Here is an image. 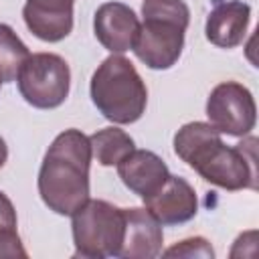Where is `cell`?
Wrapping results in <instances>:
<instances>
[{
  "mask_svg": "<svg viewBox=\"0 0 259 259\" xmlns=\"http://www.w3.org/2000/svg\"><path fill=\"white\" fill-rule=\"evenodd\" d=\"M257 138H247L235 148L221 140V132L204 121H190L174 136V152L206 182L225 190L257 188Z\"/></svg>",
  "mask_w": 259,
  "mask_h": 259,
  "instance_id": "6da1fadb",
  "label": "cell"
},
{
  "mask_svg": "<svg viewBox=\"0 0 259 259\" xmlns=\"http://www.w3.org/2000/svg\"><path fill=\"white\" fill-rule=\"evenodd\" d=\"M91 144L79 130L61 132L49 146L40 172L38 194L57 214L71 217L89 200Z\"/></svg>",
  "mask_w": 259,
  "mask_h": 259,
  "instance_id": "7a4b0ae2",
  "label": "cell"
},
{
  "mask_svg": "<svg viewBox=\"0 0 259 259\" xmlns=\"http://www.w3.org/2000/svg\"><path fill=\"white\" fill-rule=\"evenodd\" d=\"M144 22L134 40L136 57L150 69H170L182 53L190 10L184 0H144Z\"/></svg>",
  "mask_w": 259,
  "mask_h": 259,
  "instance_id": "3957f363",
  "label": "cell"
},
{
  "mask_svg": "<svg viewBox=\"0 0 259 259\" xmlns=\"http://www.w3.org/2000/svg\"><path fill=\"white\" fill-rule=\"evenodd\" d=\"M91 99L105 119L134 123L144 115L148 89L132 61L111 55L91 77Z\"/></svg>",
  "mask_w": 259,
  "mask_h": 259,
  "instance_id": "277c9868",
  "label": "cell"
},
{
  "mask_svg": "<svg viewBox=\"0 0 259 259\" xmlns=\"http://www.w3.org/2000/svg\"><path fill=\"white\" fill-rule=\"evenodd\" d=\"M75 257H117L123 241V208L105 200H87L73 214Z\"/></svg>",
  "mask_w": 259,
  "mask_h": 259,
  "instance_id": "5b68a950",
  "label": "cell"
},
{
  "mask_svg": "<svg viewBox=\"0 0 259 259\" xmlns=\"http://www.w3.org/2000/svg\"><path fill=\"white\" fill-rule=\"evenodd\" d=\"M16 81L26 103L38 109H53L69 95L71 71L63 57L55 53H34L22 63Z\"/></svg>",
  "mask_w": 259,
  "mask_h": 259,
  "instance_id": "8992f818",
  "label": "cell"
},
{
  "mask_svg": "<svg viewBox=\"0 0 259 259\" xmlns=\"http://www.w3.org/2000/svg\"><path fill=\"white\" fill-rule=\"evenodd\" d=\"M206 115L210 125L227 136H247L255 127L257 107L251 91L237 83H219L206 101Z\"/></svg>",
  "mask_w": 259,
  "mask_h": 259,
  "instance_id": "52a82bcc",
  "label": "cell"
},
{
  "mask_svg": "<svg viewBox=\"0 0 259 259\" xmlns=\"http://www.w3.org/2000/svg\"><path fill=\"white\" fill-rule=\"evenodd\" d=\"M146 208L158 219L160 225H180L190 221L198 210L194 188L180 176H168L166 182L150 196L144 198Z\"/></svg>",
  "mask_w": 259,
  "mask_h": 259,
  "instance_id": "ba28073f",
  "label": "cell"
},
{
  "mask_svg": "<svg viewBox=\"0 0 259 259\" xmlns=\"http://www.w3.org/2000/svg\"><path fill=\"white\" fill-rule=\"evenodd\" d=\"M123 241L117 257L152 259L162 253V225L148 208H123Z\"/></svg>",
  "mask_w": 259,
  "mask_h": 259,
  "instance_id": "9c48e42d",
  "label": "cell"
},
{
  "mask_svg": "<svg viewBox=\"0 0 259 259\" xmlns=\"http://www.w3.org/2000/svg\"><path fill=\"white\" fill-rule=\"evenodd\" d=\"M97 40L111 53H125L134 47L140 30V20L134 10L121 2H105L93 18Z\"/></svg>",
  "mask_w": 259,
  "mask_h": 259,
  "instance_id": "30bf717a",
  "label": "cell"
},
{
  "mask_svg": "<svg viewBox=\"0 0 259 259\" xmlns=\"http://www.w3.org/2000/svg\"><path fill=\"white\" fill-rule=\"evenodd\" d=\"M73 4L75 0H26L22 16L36 38L59 42L73 30Z\"/></svg>",
  "mask_w": 259,
  "mask_h": 259,
  "instance_id": "8fae6325",
  "label": "cell"
},
{
  "mask_svg": "<svg viewBox=\"0 0 259 259\" xmlns=\"http://www.w3.org/2000/svg\"><path fill=\"white\" fill-rule=\"evenodd\" d=\"M115 166L121 182L142 198L154 194L170 176L164 160L150 150H132Z\"/></svg>",
  "mask_w": 259,
  "mask_h": 259,
  "instance_id": "7c38bea8",
  "label": "cell"
},
{
  "mask_svg": "<svg viewBox=\"0 0 259 259\" xmlns=\"http://www.w3.org/2000/svg\"><path fill=\"white\" fill-rule=\"evenodd\" d=\"M251 8L241 0H214L206 18V38L221 49H233L243 42L249 26Z\"/></svg>",
  "mask_w": 259,
  "mask_h": 259,
  "instance_id": "4fadbf2b",
  "label": "cell"
},
{
  "mask_svg": "<svg viewBox=\"0 0 259 259\" xmlns=\"http://www.w3.org/2000/svg\"><path fill=\"white\" fill-rule=\"evenodd\" d=\"M91 156L101 166H113L134 150V140L119 127H103L89 136Z\"/></svg>",
  "mask_w": 259,
  "mask_h": 259,
  "instance_id": "5bb4252c",
  "label": "cell"
},
{
  "mask_svg": "<svg viewBox=\"0 0 259 259\" xmlns=\"http://www.w3.org/2000/svg\"><path fill=\"white\" fill-rule=\"evenodd\" d=\"M26 45L8 24H0V75L2 81H14L22 63L28 59Z\"/></svg>",
  "mask_w": 259,
  "mask_h": 259,
  "instance_id": "9a60e30c",
  "label": "cell"
},
{
  "mask_svg": "<svg viewBox=\"0 0 259 259\" xmlns=\"http://www.w3.org/2000/svg\"><path fill=\"white\" fill-rule=\"evenodd\" d=\"M164 255L166 257H206V259H212L214 251L206 239L192 237V239H184V241L176 243L174 247L166 249Z\"/></svg>",
  "mask_w": 259,
  "mask_h": 259,
  "instance_id": "2e32d148",
  "label": "cell"
},
{
  "mask_svg": "<svg viewBox=\"0 0 259 259\" xmlns=\"http://www.w3.org/2000/svg\"><path fill=\"white\" fill-rule=\"evenodd\" d=\"M0 257H22L26 259V251L20 243L16 229H0Z\"/></svg>",
  "mask_w": 259,
  "mask_h": 259,
  "instance_id": "e0dca14e",
  "label": "cell"
},
{
  "mask_svg": "<svg viewBox=\"0 0 259 259\" xmlns=\"http://www.w3.org/2000/svg\"><path fill=\"white\" fill-rule=\"evenodd\" d=\"M0 229H16V210L4 192H0Z\"/></svg>",
  "mask_w": 259,
  "mask_h": 259,
  "instance_id": "ac0fdd59",
  "label": "cell"
},
{
  "mask_svg": "<svg viewBox=\"0 0 259 259\" xmlns=\"http://www.w3.org/2000/svg\"><path fill=\"white\" fill-rule=\"evenodd\" d=\"M6 158H8V148H6V142L0 138V168L6 164Z\"/></svg>",
  "mask_w": 259,
  "mask_h": 259,
  "instance_id": "d6986e66",
  "label": "cell"
},
{
  "mask_svg": "<svg viewBox=\"0 0 259 259\" xmlns=\"http://www.w3.org/2000/svg\"><path fill=\"white\" fill-rule=\"evenodd\" d=\"M0 85H2V75H0Z\"/></svg>",
  "mask_w": 259,
  "mask_h": 259,
  "instance_id": "ffe728a7",
  "label": "cell"
}]
</instances>
